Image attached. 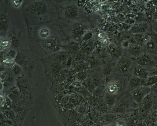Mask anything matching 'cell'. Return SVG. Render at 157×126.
Segmentation results:
<instances>
[{"mask_svg": "<svg viewBox=\"0 0 157 126\" xmlns=\"http://www.w3.org/2000/svg\"><path fill=\"white\" fill-rule=\"evenodd\" d=\"M131 92L133 101L140 105L143 99L151 92V87L143 85Z\"/></svg>", "mask_w": 157, "mask_h": 126, "instance_id": "277c9868", "label": "cell"}, {"mask_svg": "<svg viewBox=\"0 0 157 126\" xmlns=\"http://www.w3.org/2000/svg\"><path fill=\"white\" fill-rule=\"evenodd\" d=\"M152 28L155 32L157 34V21H155L153 23Z\"/></svg>", "mask_w": 157, "mask_h": 126, "instance_id": "484cf974", "label": "cell"}, {"mask_svg": "<svg viewBox=\"0 0 157 126\" xmlns=\"http://www.w3.org/2000/svg\"><path fill=\"white\" fill-rule=\"evenodd\" d=\"M10 42L13 47H18L19 46L20 43V38L19 34L16 33H12L10 37Z\"/></svg>", "mask_w": 157, "mask_h": 126, "instance_id": "ac0fdd59", "label": "cell"}, {"mask_svg": "<svg viewBox=\"0 0 157 126\" xmlns=\"http://www.w3.org/2000/svg\"><path fill=\"white\" fill-rule=\"evenodd\" d=\"M151 87V91L157 96V83Z\"/></svg>", "mask_w": 157, "mask_h": 126, "instance_id": "d4e9b609", "label": "cell"}, {"mask_svg": "<svg viewBox=\"0 0 157 126\" xmlns=\"http://www.w3.org/2000/svg\"><path fill=\"white\" fill-rule=\"evenodd\" d=\"M157 96L151 91L143 99L140 105L143 106L151 105L155 101Z\"/></svg>", "mask_w": 157, "mask_h": 126, "instance_id": "2e32d148", "label": "cell"}, {"mask_svg": "<svg viewBox=\"0 0 157 126\" xmlns=\"http://www.w3.org/2000/svg\"><path fill=\"white\" fill-rule=\"evenodd\" d=\"M23 13L29 25L45 24L53 21L56 16V8L51 1H25Z\"/></svg>", "mask_w": 157, "mask_h": 126, "instance_id": "6da1fadb", "label": "cell"}, {"mask_svg": "<svg viewBox=\"0 0 157 126\" xmlns=\"http://www.w3.org/2000/svg\"><path fill=\"white\" fill-rule=\"evenodd\" d=\"M144 80L137 77L131 76L128 81V88L130 91H132L138 87L144 85Z\"/></svg>", "mask_w": 157, "mask_h": 126, "instance_id": "4fadbf2b", "label": "cell"}, {"mask_svg": "<svg viewBox=\"0 0 157 126\" xmlns=\"http://www.w3.org/2000/svg\"><path fill=\"white\" fill-rule=\"evenodd\" d=\"M108 52L112 60L116 62L124 55V52L120 47L117 45H109L108 48Z\"/></svg>", "mask_w": 157, "mask_h": 126, "instance_id": "30bf717a", "label": "cell"}, {"mask_svg": "<svg viewBox=\"0 0 157 126\" xmlns=\"http://www.w3.org/2000/svg\"><path fill=\"white\" fill-rule=\"evenodd\" d=\"M145 48L150 53H152L157 50V45L155 42L151 39V36L149 40L144 45Z\"/></svg>", "mask_w": 157, "mask_h": 126, "instance_id": "e0dca14e", "label": "cell"}, {"mask_svg": "<svg viewBox=\"0 0 157 126\" xmlns=\"http://www.w3.org/2000/svg\"><path fill=\"white\" fill-rule=\"evenodd\" d=\"M10 41H5L2 42L1 43V50H2L3 48H6L7 47L10 45Z\"/></svg>", "mask_w": 157, "mask_h": 126, "instance_id": "cb8c5ba5", "label": "cell"}, {"mask_svg": "<svg viewBox=\"0 0 157 126\" xmlns=\"http://www.w3.org/2000/svg\"><path fill=\"white\" fill-rule=\"evenodd\" d=\"M135 63L139 66L147 69L154 66L155 62L154 59L148 53H143L135 59Z\"/></svg>", "mask_w": 157, "mask_h": 126, "instance_id": "8992f818", "label": "cell"}, {"mask_svg": "<svg viewBox=\"0 0 157 126\" xmlns=\"http://www.w3.org/2000/svg\"><path fill=\"white\" fill-rule=\"evenodd\" d=\"M22 1H13V5H14V6H18L19 5H20V2H21Z\"/></svg>", "mask_w": 157, "mask_h": 126, "instance_id": "4316f807", "label": "cell"}, {"mask_svg": "<svg viewBox=\"0 0 157 126\" xmlns=\"http://www.w3.org/2000/svg\"><path fill=\"white\" fill-rule=\"evenodd\" d=\"M103 98L105 103L109 108H113L118 100L117 95L111 94L106 92Z\"/></svg>", "mask_w": 157, "mask_h": 126, "instance_id": "5bb4252c", "label": "cell"}, {"mask_svg": "<svg viewBox=\"0 0 157 126\" xmlns=\"http://www.w3.org/2000/svg\"><path fill=\"white\" fill-rule=\"evenodd\" d=\"M105 92V87H103L101 86L96 87L93 93L94 96L100 98L103 95L104 96Z\"/></svg>", "mask_w": 157, "mask_h": 126, "instance_id": "44dd1931", "label": "cell"}, {"mask_svg": "<svg viewBox=\"0 0 157 126\" xmlns=\"http://www.w3.org/2000/svg\"><path fill=\"white\" fill-rule=\"evenodd\" d=\"M17 56V53L16 52L13 51V50H10L7 54V56H8V58L10 59H16Z\"/></svg>", "mask_w": 157, "mask_h": 126, "instance_id": "603a6c76", "label": "cell"}, {"mask_svg": "<svg viewBox=\"0 0 157 126\" xmlns=\"http://www.w3.org/2000/svg\"><path fill=\"white\" fill-rule=\"evenodd\" d=\"M157 83V75H150L144 80V85L151 87Z\"/></svg>", "mask_w": 157, "mask_h": 126, "instance_id": "d6986e66", "label": "cell"}, {"mask_svg": "<svg viewBox=\"0 0 157 126\" xmlns=\"http://www.w3.org/2000/svg\"><path fill=\"white\" fill-rule=\"evenodd\" d=\"M149 25L146 21L140 22L133 25L130 29V32L133 35L146 33L148 31Z\"/></svg>", "mask_w": 157, "mask_h": 126, "instance_id": "8fae6325", "label": "cell"}, {"mask_svg": "<svg viewBox=\"0 0 157 126\" xmlns=\"http://www.w3.org/2000/svg\"><path fill=\"white\" fill-rule=\"evenodd\" d=\"M116 126H123L122 125H121V124H118Z\"/></svg>", "mask_w": 157, "mask_h": 126, "instance_id": "83f0119b", "label": "cell"}, {"mask_svg": "<svg viewBox=\"0 0 157 126\" xmlns=\"http://www.w3.org/2000/svg\"><path fill=\"white\" fill-rule=\"evenodd\" d=\"M62 14L65 19L74 20L77 19L80 14V10L77 4L70 3L62 8Z\"/></svg>", "mask_w": 157, "mask_h": 126, "instance_id": "5b68a950", "label": "cell"}, {"mask_svg": "<svg viewBox=\"0 0 157 126\" xmlns=\"http://www.w3.org/2000/svg\"><path fill=\"white\" fill-rule=\"evenodd\" d=\"M126 56L131 58H136L144 53V48L142 46L135 43H130L126 47Z\"/></svg>", "mask_w": 157, "mask_h": 126, "instance_id": "52a82bcc", "label": "cell"}, {"mask_svg": "<svg viewBox=\"0 0 157 126\" xmlns=\"http://www.w3.org/2000/svg\"><path fill=\"white\" fill-rule=\"evenodd\" d=\"M135 61L133 58L124 55L116 61L114 67L113 72L119 74L124 75L130 73L134 66Z\"/></svg>", "mask_w": 157, "mask_h": 126, "instance_id": "7a4b0ae2", "label": "cell"}, {"mask_svg": "<svg viewBox=\"0 0 157 126\" xmlns=\"http://www.w3.org/2000/svg\"><path fill=\"white\" fill-rule=\"evenodd\" d=\"M21 68L20 65L18 64H15L13 65V71L15 74L18 75L20 74L21 72Z\"/></svg>", "mask_w": 157, "mask_h": 126, "instance_id": "7402d4cb", "label": "cell"}, {"mask_svg": "<svg viewBox=\"0 0 157 126\" xmlns=\"http://www.w3.org/2000/svg\"><path fill=\"white\" fill-rule=\"evenodd\" d=\"M70 28L72 39L76 41H79L82 39L88 30L86 25L79 22L72 24Z\"/></svg>", "mask_w": 157, "mask_h": 126, "instance_id": "3957f363", "label": "cell"}, {"mask_svg": "<svg viewBox=\"0 0 157 126\" xmlns=\"http://www.w3.org/2000/svg\"><path fill=\"white\" fill-rule=\"evenodd\" d=\"M114 65L109 63L105 65L102 69V74L105 76H109L113 72Z\"/></svg>", "mask_w": 157, "mask_h": 126, "instance_id": "ffe728a7", "label": "cell"}, {"mask_svg": "<svg viewBox=\"0 0 157 126\" xmlns=\"http://www.w3.org/2000/svg\"><path fill=\"white\" fill-rule=\"evenodd\" d=\"M150 38V36L145 33L133 35V39L135 42V43L141 46H144Z\"/></svg>", "mask_w": 157, "mask_h": 126, "instance_id": "9a60e30c", "label": "cell"}, {"mask_svg": "<svg viewBox=\"0 0 157 126\" xmlns=\"http://www.w3.org/2000/svg\"><path fill=\"white\" fill-rule=\"evenodd\" d=\"M130 73L131 76L137 77L143 80H146L150 75V73L147 69L139 66L136 63L134 64Z\"/></svg>", "mask_w": 157, "mask_h": 126, "instance_id": "ba28073f", "label": "cell"}, {"mask_svg": "<svg viewBox=\"0 0 157 126\" xmlns=\"http://www.w3.org/2000/svg\"><path fill=\"white\" fill-rule=\"evenodd\" d=\"M121 88V82L117 80H109L106 84L105 86V92L117 96Z\"/></svg>", "mask_w": 157, "mask_h": 126, "instance_id": "9c48e42d", "label": "cell"}, {"mask_svg": "<svg viewBox=\"0 0 157 126\" xmlns=\"http://www.w3.org/2000/svg\"><path fill=\"white\" fill-rule=\"evenodd\" d=\"M1 35L6 34L9 28V17L6 11L1 10Z\"/></svg>", "mask_w": 157, "mask_h": 126, "instance_id": "7c38bea8", "label": "cell"}]
</instances>
